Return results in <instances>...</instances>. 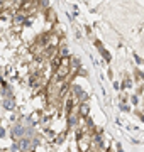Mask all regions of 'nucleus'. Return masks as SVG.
Returning a JSON list of instances; mask_svg holds the SVG:
<instances>
[{
	"mask_svg": "<svg viewBox=\"0 0 144 152\" xmlns=\"http://www.w3.org/2000/svg\"><path fill=\"white\" fill-rule=\"evenodd\" d=\"M5 135V134H4V130H2V129H0V137H4Z\"/></svg>",
	"mask_w": 144,
	"mask_h": 152,
	"instance_id": "obj_2",
	"label": "nucleus"
},
{
	"mask_svg": "<svg viewBox=\"0 0 144 152\" xmlns=\"http://www.w3.org/2000/svg\"><path fill=\"white\" fill-rule=\"evenodd\" d=\"M5 108H14V102H12V100H10V102H9V100H5Z\"/></svg>",
	"mask_w": 144,
	"mask_h": 152,
	"instance_id": "obj_1",
	"label": "nucleus"
}]
</instances>
